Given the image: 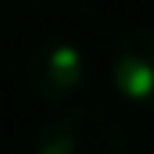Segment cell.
Listing matches in <instances>:
<instances>
[{"mask_svg": "<svg viewBox=\"0 0 154 154\" xmlns=\"http://www.w3.org/2000/svg\"><path fill=\"white\" fill-rule=\"evenodd\" d=\"M111 90L125 104L154 108V29H129L108 57Z\"/></svg>", "mask_w": 154, "mask_h": 154, "instance_id": "obj_3", "label": "cell"}, {"mask_svg": "<svg viewBox=\"0 0 154 154\" xmlns=\"http://www.w3.org/2000/svg\"><path fill=\"white\" fill-rule=\"evenodd\" d=\"M36 154H129V143L108 111L79 104L43 125Z\"/></svg>", "mask_w": 154, "mask_h": 154, "instance_id": "obj_1", "label": "cell"}, {"mask_svg": "<svg viewBox=\"0 0 154 154\" xmlns=\"http://www.w3.org/2000/svg\"><path fill=\"white\" fill-rule=\"evenodd\" d=\"M86 82V54L65 36L43 39L25 57V86L39 104H65Z\"/></svg>", "mask_w": 154, "mask_h": 154, "instance_id": "obj_2", "label": "cell"}]
</instances>
